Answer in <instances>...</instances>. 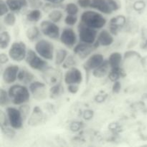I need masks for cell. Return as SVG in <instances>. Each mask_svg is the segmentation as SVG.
Returning a JSON list of instances; mask_svg holds the SVG:
<instances>
[{
    "label": "cell",
    "instance_id": "1",
    "mask_svg": "<svg viewBox=\"0 0 147 147\" xmlns=\"http://www.w3.org/2000/svg\"><path fill=\"white\" fill-rule=\"evenodd\" d=\"M9 96L14 105H22L27 103L30 97V90L22 85H14L9 89Z\"/></svg>",
    "mask_w": 147,
    "mask_h": 147
},
{
    "label": "cell",
    "instance_id": "2",
    "mask_svg": "<svg viewBox=\"0 0 147 147\" xmlns=\"http://www.w3.org/2000/svg\"><path fill=\"white\" fill-rule=\"evenodd\" d=\"M83 24L93 29H101L106 24V20L101 14L95 11H84L81 15V21Z\"/></svg>",
    "mask_w": 147,
    "mask_h": 147
},
{
    "label": "cell",
    "instance_id": "3",
    "mask_svg": "<svg viewBox=\"0 0 147 147\" xmlns=\"http://www.w3.org/2000/svg\"><path fill=\"white\" fill-rule=\"evenodd\" d=\"M90 8L95 9L103 14H109L117 11L120 6L116 0H92Z\"/></svg>",
    "mask_w": 147,
    "mask_h": 147
},
{
    "label": "cell",
    "instance_id": "4",
    "mask_svg": "<svg viewBox=\"0 0 147 147\" xmlns=\"http://www.w3.org/2000/svg\"><path fill=\"white\" fill-rule=\"evenodd\" d=\"M78 30L80 41L88 44H94L97 37V31L96 29L88 27L80 22L78 27Z\"/></svg>",
    "mask_w": 147,
    "mask_h": 147
},
{
    "label": "cell",
    "instance_id": "5",
    "mask_svg": "<svg viewBox=\"0 0 147 147\" xmlns=\"http://www.w3.org/2000/svg\"><path fill=\"white\" fill-rule=\"evenodd\" d=\"M43 59L41 56L40 57L38 56L35 52L32 50H29L27 51L25 57L26 63L30 66V67L34 70H41V71H43L47 67V62Z\"/></svg>",
    "mask_w": 147,
    "mask_h": 147
},
{
    "label": "cell",
    "instance_id": "6",
    "mask_svg": "<svg viewBox=\"0 0 147 147\" xmlns=\"http://www.w3.org/2000/svg\"><path fill=\"white\" fill-rule=\"evenodd\" d=\"M36 53L45 60H51L53 59L54 47L50 42L45 40H39L35 45Z\"/></svg>",
    "mask_w": 147,
    "mask_h": 147
},
{
    "label": "cell",
    "instance_id": "7",
    "mask_svg": "<svg viewBox=\"0 0 147 147\" xmlns=\"http://www.w3.org/2000/svg\"><path fill=\"white\" fill-rule=\"evenodd\" d=\"M27 53L26 45L23 42H15L9 50V55L11 60L20 62L25 59Z\"/></svg>",
    "mask_w": 147,
    "mask_h": 147
},
{
    "label": "cell",
    "instance_id": "8",
    "mask_svg": "<svg viewBox=\"0 0 147 147\" xmlns=\"http://www.w3.org/2000/svg\"><path fill=\"white\" fill-rule=\"evenodd\" d=\"M40 30L45 35L53 40H57L60 37V29L58 26L55 24V22L50 20H45L42 22Z\"/></svg>",
    "mask_w": 147,
    "mask_h": 147
},
{
    "label": "cell",
    "instance_id": "9",
    "mask_svg": "<svg viewBox=\"0 0 147 147\" xmlns=\"http://www.w3.org/2000/svg\"><path fill=\"white\" fill-rule=\"evenodd\" d=\"M7 114L9 121L10 126L14 129H20L22 126L24 119L20 109L13 107L7 108Z\"/></svg>",
    "mask_w": 147,
    "mask_h": 147
},
{
    "label": "cell",
    "instance_id": "10",
    "mask_svg": "<svg viewBox=\"0 0 147 147\" xmlns=\"http://www.w3.org/2000/svg\"><path fill=\"white\" fill-rule=\"evenodd\" d=\"M42 78L46 83L53 86L59 83L61 79V73L58 70L47 67L42 71Z\"/></svg>",
    "mask_w": 147,
    "mask_h": 147
},
{
    "label": "cell",
    "instance_id": "11",
    "mask_svg": "<svg viewBox=\"0 0 147 147\" xmlns=\"http://www.w3.org/2000/svg\"><path fill=\"white\" fill-rule=\"evenodd\" d=\"M30 91L37 100H42L46 98V86L45 83L34 81L30 83Z\"/></svg>",
    "mask_w": 147,
    "mask_h": 147
},
{
    "label": "cell",
    "instance_id": "12",
    "mask_svg": "<svg viewBox=\"0 0 147 147\" xmlns=\"http://www.w3.org/2000/svg\"><path fill=\"white\" fill-rule=\"evenodd\" d=\"M97 47L95 44H88V43L83 42L79 43L77 45L75 46L73 49V52L76 55H77L80 59H85L90 55L92 52Z\"/></svg>",
    "mask_w": 147,
    "mask_h": 147
},
{
    "label": "cell",
    "instance_id": "13",
    "mask_svg": "<svg viewBox=\"0 0 147 147\" xmlns=\"http://www.w3.org/2000/svg\"><path fill=\"white\" fill-rule=\"evenodd\" d=\"M65 83L67 85L80 84L83 80V75L81 72L76 67H73L69 68L66 72L64 77Z\"/></svg>",
    "mask_w": 147,
    "mask_h": 147
},
{
    "label": "cell",
    "instance_id": "14",
    "mask_svg": "<svg viewBox=\"0 0 147 147\" xmlns=\"http://www.w3.org/2000/svg\"><path fill=\"white\" fill-rule=\"evenodd\" d=\"M60 39L61 42L69 48L73 47L77 41L76 33L73 31V30L70 28L64 29L60 34Z\"/></svg>",
    "mask_w": 147,
    "mask_h": 147
},
{
    "label": "cell",
    "instance_id": "15",
    "mask_svg": "<svg viewBox=\"0 0 147 147\" xmlns=\"http://www.w3.org/2000/svg\"><path fill=\"white\" fill-rule=\"evenodd\" d=\"M19 71H20V68L16 65H10L7 66L2 74L4 81L8 84L14 83L17 79Z\"/></svg>",
    "mask_w": 147,
    "mask_h": 147
},
{
    "label": "cell",
    "instance_id": "16",
    "mask_svg": "<svg viewBox=\"0 0 147 147\" xmlns=\"http://www.w3.org/2000/svg\"><path fill=\"white\" fill-rule=\"evenodd\" d=\"M103 62V56L101 54H94L90 56L83 64L86 72L88 73L90 70H93L98 67Z\"/></svg>",
    "mask_w": 147,
    "mask_h": 147
},
{
    "label": "cell",
    "instance_id": "17",
    "mask_svg": "<svg viewBox=\"0 0 147 147\" xmlns=\"http://www.w3.org/2000/svg\"><path fill=\"white\" fill-rule=\"evenodd\" d=\"M126 17L123 15H119L111 19L109 22V31L112 34H117L119 30L126 24Z\"/></svg>",
    "mask_w": 147,
    "mask_h": 147
},
{
    "label": "cell",
    "instance_id": "18",
    "mask_svg": "<svg viewBox=\"0 0 147 147\" xmlns=\"http://www.w3.org/2000/svg\"><path fill=\"white\" fill-rule=\"evenodd\" d=\"M113 42V37L110 31L109 32L107 30H103L99 33L97 40H96L94 44L96 47L100 45L107 47V46L111 45Z\"/></svg>",
    "mask_w": 147,
    "mask_h": 147
},
{
    "label": "cell",
    "instance_id": "19",
    "mask_svg": "<svg viewBox=\"0 0 147 147\" xmlns=\"http://www.w3.org/2000/svg\"><path fill=\"white\" fill-rule=\"evenodd\" d=\"M43 118H44V116L39 106H35L33 109L32 113L29 119L28 124L32 126L40 124L42 122Z\"/></svg>",
    "mask_w": 147,
    "mask_h": 147
},
{
    "label": "cell",
    "instance_id": "20",
    "mask_svg": "<svg viewBox=\"0 0 147 147\" xmlns=\"http://www.w3.org/2000/svg\"><path fill=\"white\" fill-rule=\"evenodd\" d=\"M111 66L109 64V60H103V63L100 65L98 67H96L95 70H93V75L94 77L97 78H101L105 77L106 75H109V71H110Z\"/></svg>",
    "mask_w": 147,
    "mask_h": 147
},
{
    "label": "cell",
    "instance_id": "21",
    "mask_svg": "<svg viewBox=\"0 0 147 147\" xmlns=\"http://www.w3.org/2000/svg\"><path fill=\"white\" fill-rule=\"evenodd\" d=\"M9 9L12 12H17L28 5L27 0H6Z\"/></svg>",
    "mask_w": 147,
    "mask_h": 147
},
{
    "label": "cell",
    "instance_id": "22",
    "mask_svg": "<svg viewBox=\"0 0 147 147\" xmlns=\"http://www.w3.org/2000/svg\"><path fill=\"white\" fill-rule=\"evenodd\" d=\"M34 78V75L31 72L29 71L27 69L22 68L21 70H20V71H19L17 79L22 83H23V84H30L31 83H32Z\"/></svg>",
    "mask_w": 147,
    "mask_h": 147
},
{
    "label": "cell",
    "instance_id": "23",
    "mask_svg": "<svg viewBox=\"0 0 147 147\" xmlns=\"http://www.w3.org/2000/svg\"><path fill=\"white\" fill-rule=\"evenodd\" d=\"M125 76H126V72L121 67L111 68L109 73V79L113 82L117 81L121 78H123Z\"/></svg>",
    "mask_w": 147,
    "mask_h": 147
},
{
    "label": "cell",
    "instance_id": "24",
    "mask_svg": "<svg viewBox=\"0 0 147 147\" xmlns=\"http://www.w3.org/2000/svg\"><path fill=\"white\" fill-rule=\"evenodd\" d=\"M121 61H122V55L121 53H118V52L112 53L109 58V64H110L111 68L121 67Z\"/></svg>",
    "mask_w": 147,
    "mask_h": 147
},
{
    "label": "cell",
    "instance_id": "25",
    "mask_svg": "<svg viewBox=\"0 0 147 147\" xmlns=\"http://www.w3.org/2000/svg\"><path fill=\"white\" fill-rule=\"evenodd\" d=\"M63 86L60 85V83H57V84L53 85L50 89V98H57L60 97L63 93Z\"/></svg>",
    "mask_w": 147,
    "mask_h": 147
},
{
    "label": "cell",
    "instance_id": "26",
    "mask_svg": "<svg viewBox=\"0 0 147 147\" xmlns=\"http://www.w3.org/2000/svg\"><path fill=\"white\" fill-rule=\"evenodd\" d=\"M26 36L30 41H34L40 36V30L37 27H30L26 32Z\"/></svg>",
    "mask_w": 147,
    "mask_h": 147
},
{
    "label": "cell",
    "instance_id": "27",
    "mask_svg": "<svg viewBox=\"0 0 147 147\" xmlns=\"http://www.w3.org/2000/svg\"><path fill=\"white\" fill-rule=\"evenodd\" d=\"M67 57V52L64 49H59L56 52L55 55V64L57 65H60L64 63Z\"/></svg>",
    "mask_w": 147,
    "mask_h": 147
},
{
    "label": "cell",
    "instance_id": "28",
    "mask_svg": "<svg viewBox=\"0 0 147 147\" xmlns=\"http://www.w3.org/2000/svg\"><path fill=\"white\" fill-rule=\"evenodd\" d=\"M42 17V13L39 9H32L27 14V20L29 22H38Z\"/></svg>",
    "mask_w": 147,
    "mask_h": 147
},
{
    "label": "cell",
    "instance_id": "29",
    "mask_svg": "<svg viewBox=\"0 0 147 147\" xmlns=\"http://www.w3.org/2000/svg\"><path fill=\"white\" fill-rule=\"evenodd\" d=\"M10 42V35L8 32H1L0 37V47L1 49H5L9 46Z\"/></svg>",
    "mask_w": 147,
    "mask_h": 147
},
{
    "label": "cell",
    "instance_id": "30",
    "mask_svg": "<svg viewBox=\"0 0 147 147\" xmlns=\"http://www.w3.org/2000/svg\"><path fill=\"white\" fill-rule=\"evenodd\" d=\"M48 17L50 21L53 22H58L63 18V13H62L60 10H53V11L50 12Z\"/></svg>",
    "mask_w": 147,
    "mask_h": 147
},
{
    "label": "cell",
    "instance_id": "31",
    "mask_svg": "<svg viewBox=\"0 0 147 147\" xmlns=\"http://www.w3.org/2000/svg\"><path fill=\"white\" fill-rule=\"evenodd\" d=\"M11 100L10 99L9 93L4 89L0 90V105L1 106H5L7 104H9V101Z\"/></svg>",
    "mask_w": 147,
    "mask_h": 147
},
{
    "label": "cell",
    "instance_id": "32",
    "mask_svg": "<svg viewBox=\"0 0 147 147\" xmlns=\"http://www.w3.org/2000/svg\"><path fill=\"white\" fill-rule=\"evenodd\" d=\"M78 11V7L74 3H69L65 6V11L67 12V14L76 15Z\"/></svg>",
    "mask_w": 147,
    "mask_h": 147
},
{
    "label": "cell",
    "instance_id": "33",
    "mask_svg": "<svg viewBox=\"0 0 147 147\" xmlns=\"http://www.w3.org/2000/svg\"><path fill=\"white\" fill-rule=\"evenodd\" d=\"M4 22L7 25L13 26L16 22V17L14 13L8 12L4 18Z\"/></svg>",
    "mask_w": 147,
    "mask_h": 147
},
{
    "label": "cell",
    "instance_id": "34",
    "mask_svg": "<svg viewBox=\"0 0 147 147\" xmlns=\"http://www.w3.org/2000/svg\"><path fill=\"white\" fill-rule=\"evenodd\" d=\"M76 65V62L75 58L73 57V56L70 55L69 57H67V58L65 59L64 63L62 64V65H63V67H64V68H71V67H74Z\"/></svg>",
    "mask_w": 147,
    "mask_h": 147
},
{
    "label": "cell",
    "instance_id": "35",
    "mask_svg": "<svg viewBox=\"0 0 147 147\" xmlns=\"http://www.w3.org/2000/svg\"><path fill=\"white\" fill-rule=\"evenodd\" d=\"M28 5L32 9H40L43 6V3L41 0H27Z\"/></svg>",
    "mask_w": 147,
    "mask_h": 147
},
{
    "label": "cell",
    "instance_id": "36",
    "mask_svg": "<svg viewBox=\"0 0 147 147\" xmlns=\"http://www.w3.org/2000/svg\"><path fill=\"white\" fill-rule=\"evenodd\" d=\"M0 122H1V128L7 127L9 126V124L10 125L8 116L3 111H1L0 113Z\"/></svg>",
    "mask_w": 147,
    "mask_h": 147
},
{
    "label": "cell",
    "instance_id": "37",
    "mask_svg": "<svg viewBox=\"0 0 147 147\" xmlns=\"http://www.w3.org/2000/svg\"><path fill=\"white\" fill-rule=\"evenodd\" d=\"M78 17L76 15H72V14H67L66 16L65 19V22L67 24V25L73 26L77 22Z\"/></svg>",
    "mask_w": 147,
    "mask_h": 147
},
{
    "label": "cell",
    "instance_id": "38",
    "mask_svg": "<svg viewBox=\"0 0 147 147\" xmlns=\"http://www.w3.org/2000/svg\"><path fill=\"white\" fill-rule=\"evenodd\" d=\"M0 10H1V14H0V15L1 17H3V16L5 15V14H7L9 12V9L7 4L6 3V1H4V0H0Z\"/></svg>",
    "mask_w": 147,
    "mask_h": 147
},
{
    "label": "cell",
    "instance_id": "39",
    "mask_svg": "<svg viewBox=\"0 0 147 147\" xmlns=\"http://www.w3.org/2000/svg\"><path fill=\"white\" fill-rule=\"evenodd\" d=\"M130 57H136V58L141 59V55L139 53L136 51H134V50H130V51H127L124 54V59H128L130 58Z\"/></svg>",
    "mask_w": 147,
    "mask_h": 147
},
{
    "label": "cell",
    "instance_id": "40",
    "mask_svg": "<svg viewBox=\"0 0 147 147\" xmlns=\"http://www.w3.org/2000/svg\"><path fill=\"white\" fill-rule=\"evenodd\" d=\"M19 109H20V112H21L22 115L24 120H25L27 116H28L29 113H30V106H28L27 105H23V106H20Z\"/></svg>",
    "mask_w": 147,
    "mask_h": 147
},
{
    "label": "cell",
    "instance_id": "41",
    "mask_svg": "<svg viewBox=\"0 0 147 147\" xmlns=\"http://www.w3.org/2000/svg\"><path fill=\"white\" fill-rule=\"evenodd\" d=\"M145 6H146V4H145L144 1L139 0V1H136L134 4V8L136 11H142L145 8Z\"/></svg>",
    "mask_w": 147,
    "mask_h": 147
},
{
    "label": "cell",
    "instance_id": "42",
    "mask_svg": "<svg viewBox=\"0 0 147 147\" xmlns=\"http://www.w3.org/2000/svg\"><path fill=\"white\" fill-rule=\"evenodd\" d=\"M1 131H2L3 133L6 135V136H8V137L11 138L14 136V134H15V132H14V131L13 130V129H10L9 126H7V127L1 128Z\"/></svg>",
    "mask_w": 147,
    "mask_h": 147
},
{
    "label": "cell",
    "instance_id": "43",
    "mask_svg": "<svg viewBox=\"0 0 147 147\" xmlns=\"http://www.w3.org/2000/svg\"><path fill=\"white\" fill-rule=\"evenodd\" d=\"M92 0H78V4L81 8L86 9L90 7Z\"/></svg>",
    "mask_w": 147,
    "mask_h": 147
},
{
    "label": "cell",
    "instance_id": "44",
    "mask_svg": "<svg viewBox=\"0 0 147 147\" xmlns=\"http://www.w3.org/2000/svg\"><path fill=\"white\" fill-rule=\"evenodd\" d=\"M79 90L78 84H70L67 86V90L72 94H76Z\"/></svg>",
    "mask_w": 147,
    "mask_h": 147
},
{
    "label": "cell",
    "instance_id": "45",
    "mask_svg": "<svg viewBox=\"0 0 147 147\" xmlns=\"http://www.w3.org/2000/svg\"><path fill=\"white\" fill-rule=\"evenodd\" d=\"M121 88V83L117 80V81H115L113 85V87H112V91L113 93H119L120 92Z\"/></svg>",
    "mask_w": 147,
    "mask_h": 147
},
{
    "label": "cell",
    "instance_id": "46",
    "mask_svg": "<svg viewBox=\"0 0 147 147\" xmlns=\"http://www.w3.org/2000/svg\"><path fill=\"white\" fill-rule=\"evenodd\" d=\"M93 111L90 110H86L85 111L84 113H83V118H84L86 120H90L93 118Z\"/></svg>",
    "mask_w": 147,
    "mask_h": 147
},
{
    "label": "cell",
    "instance_id": "47",
    "mask_svg": "<svg viewBox=\"0 0 147 147\" xmlns=\"http://www.w3.org/2000/svg\"><path fill=\"white\" fill-rule=\"evenodd\" d=\"M9 61V57L4 53L0 54V63L1 64H5Z\"/></svg>",
    "mask_w": 147,
    "mask_h": 147
},
{
    "label": "cell",
    "instance_id": "48",
    "mask_svg": "<svg viewBox=\"0 0 147 147\" xmlns=\"http://www.w3.org/2000/svg\"><path fill=\"white\" fill-rule=\"evenodd\" d=\"M106 98V96H103V95H98L95 98V100H96V102H98V103H102V102L104 101Z\"/></svg>",
    "mask_w": 147,
    "mask_h": 147
},
{
    "label": "cell",
    "instance_id": "49",
    "mask_svg": "<svg viewBox=\"0 0 147 147\" xmlns=\"http://www.w3.org/2000/svg\"><path fill=\"white\" fill-rule=\"evenodd\" d=\"M80 123L76 122V123H73L71 126V129L73 131H77L80 129Z\"/></svg>",
    "mask_w": 147,
    "mask_h": 147
},
{
    "label": "cell",
    "instance_id": "50",
    "mask_svg": "<svg viewBox=\"0 0 147 147\" xmlns=\"http://www.w3.org/2000/svg\"><path fill=\"white\" fill-rule=\"evenodd\" d=\"M45 1L50 3H55V4H60V3L63 2L64 0H45Z\"/></svg>",
    "mask_w": 147,
    "mask_h": 147
},
{
    "label": "cell",
    "instance_id": "51",
    "mask_svg": "<svg viewBox=\"0 0 147 147\" xmlns=\"http://www.w3.org/2000/svg\"><path fill=\"white\" fill-rule=\"evenodd\" d=\"M142 47V49H144V50H147V40L142 44V47Z\"/></svg>",
    "mask_w": 147,
    "mask_h": 147
}]
</instances>
